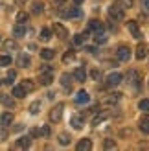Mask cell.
<instances>
[{"mask_svg":"<svg viewBox=\"0 0 149 151\" xmlns=\"http://www.w3.org/2000/svg\"><path fill=\"white\" fill-rule=\"evenodd\" d=\"M116 4L120 6V7H123V9H125V7L129 9V7H133V4H135V0H116Z\"/></svg>","mask_w":149,"mask_h":151,"instance_id":"4dcf8cb0","label":"cell"},{"mask_svg":"<svg viewBox=\"0 0 149 151\" xmlns=\"http://www.w3.org/2000/svg\"><path fill=\"white\" fill-rule=\"evenodd\" d=\"M63 111H64V103H57L55 107L50 111V120H52L54 124L61 122V118H63Z\"/></svg>","mask_w":149,"mask_h":151,"instance_id":"6da1fadb","label":"cell"},{"mask_svg":"<svg viewBox=\"0 0 149 151\" xmlns=\"http://www.w3.org/2000/svg\"><path fill=\"white\" fill-rule=\"evenodd\" d=\"M0 85H2V81H0Z\"/></svg>","mask_w":149,"mask_h":151,"instance_id":"f907efd6","label":"cell"},{"mask_svg":"<svg viewBox=\"0 0 149 151\" xmlns=\"http://www.w3.org/2000/svg\"><path fill=\"white\" fill-rule=\"evenodd\" d=\"M72 59H74V52L68 50V52H66V54L63 55V63H68V61H72Z\"/></svg>","mask_w":149,"mask_h":151,"instance_id":"b9f144b4","label":"cell"},{"mask_svg":"<svg viewBox=\"0 0 149 151\" xmlns=\"http://www.w3.org/2000/svg\"><path fill=\"white\" fill-rule=\"evenodd\" d=\"M142 6H144V9L149 13V0H142Z\"/></svg>","mask_w":149,"mask_h":151,"instance_id":"bcb514c9","label":"cell"},{"mask_svg":"<svg viewBox=\"0 0 149 151\" xmlns=\"http://www.w3.org/2000/svg\"><path fill=\"white\" fill-rule=\"evenodd\" d=\"M9 65H11L9 55H0V68H2V66H9Z\"/></svg>","mask_w":149,"mask_h":151,"instance_id":"d590c367","label":"cell"},{"mask_svg":"<svg viewBox=\"0 0 149 151\" xmlns=\"http://www.w3.org/2000/svg\"><path fill=\"white\" fill-rule=\"evenodd\" d=\"M32 11H33V15H39V13H42V4H41V2H33Z\"/></svg>","mask_w":149,"mask_h":151,"instance_id":"ab89813d","label":"cell"},{"mask_svg":"<svg viewBox=\"0 0 149 151\" xmlns=\"http://www.w3.org/2000/svg\"><path fill=\"white\" fill-rule=\"evenodd\" d=\"M57 138H59V144H61V146H68V144H70V140H72V138H70V134H66V133H61Z\"/></svg>","mask_w":149,"mask_h":151,"instance_id":"f1b7e54d","label":"cell"},{"mask_svg":"<svg viewBox=\"0 0 149 151\" xmlns=\"http://www.w3.org/2000/svg\"><path fill=\"white\" fill-rule=\"evenodd\" d=\"M120 96H122V94H118V92H114V94H109V96L105 98V103H109V105H114V103H118V100H120Z\"/></svg>","mask_w":149,"mask_h":151,"instance_id":"83f0119b","label":"cell"},{"mask_svg":"<svg viewBox=\"0 0 149 151\" xmlns=\"http://www.w3.org/2000/svg\"><path fill=\"white\" fill-rule=\"evenodd\" d=\"M59 15H63V17H68V19H74V17H79L81 11L77 9V7H68V9H61V11H59Z\"/></svg>","mask_w":149,"mask_h":151,"instance_id":"52a82bcc","label":"cell"},{"mask_svg":"<svg viewBox=\"0 0 149 151\" xmlns=\"http://www.w3.org/2000/svg\"><path fill=\"white\" fill-rule=\"evenodd\" d=\"M90 78H92V79H96V81H98V79L101 78V72H100L98 68H94V70L90 72Z\"/></svg>","mask_w":149,"mask_h":151,"instance_id":"7bdbcfd3","label":"cell"},{"mask_svg":"<svg viewBox=\"0 0 149 151\" xmlns=\"http://www.w3.org/2000/svg\"><path fill=\"white\" fill-rule=\"evenodd\" d=\"M50 39H52V29L44 28L42 32H41V41H44V42H46V41H50Z\"/></svg>","mask_w":149,"mask_h":151,"instance_id":"1f68e13d","label":"cell"},{"mask_svg":"<svg viewBox=\"0 0 149 151\" xmlns=\"http://www.w3.org/2000/svg\"><path fill=\"white\" fill-rule=\"evenodd\" d=\"M72 79H74V76L64 72V74L61 76V85H63L64 88H68V90H70V88H72Z\"/></svg>","mask_w":149,"mask_h":151,"instance_id":"4fadbf2b","label":"cell"},{"mask_svg":"<svg viewBox=\"0 0 149 151\" xmlns=\"http://www.w3.org/2000/svg\"><path fill=\"white\" fill-rule=\"evenodd\" d=\"M54 81V72H39V83L44 87H48Z\"/></svg>","mask_w":149,"mask_h":151,"instance_id":"8992f818","label":"cell"},{"mask_svg":"<svg viewBox=\"0 0 149 151\" xmlns=\"http://www.w3.org/2000/svg\"><path fill=\"white\" fill-rule=\"evenodd\" d=\"M127 83L133 87H138V72L136 70H129L127 72Z\"/></svg>","mask_w":149,"mask_h":151,"instance_id":"5bb4252c","label":"cell"},{"mask_svg":"<svg viewBox=\"0 0 149 151\" xmlns=\"http://www.w3.org/2000/svg\"><path fill=\"white\" fill-rule=\"evenodd\" d=\"M85 39H87V33H79V35H76V37H74V44H77V46H81V44L85 42Z\"/></svg>","mask_w":149,"mask_h":151,"instance_id":"d6a6232c","label":"cell"},{"mask_svg":"<svg viewBox=\"0 0 149 151\" xmlns=\"http://www.w3.org/2000/svg\"><path fill=\"white\" fill-rule=\"evenodd\" d=\"M0 103L6 105V107H9V109L15 107V100H13L11 96H7V94H0Z\"/></svg>","mask_w":149,"mask_h":151,"instance_id":"9a60e30c","label":"cell"},{"mask_svg":"<svg viewBox=\"0 0 149 151\" xmlns=\"http://www.w3.org/2000/svg\"><path fill=\"white\" fill-rule=\"evenodd\" d=\"M13 35L17 37V39L24 37V35H26V26H24V24H17V26L13 28Z\"/></svg>","mask_w":149,"mask_h":151,"instance_id":"ffe728a7","label":"cell"},{"mask_svg":"<svg viewBox=\"0 0 149 151\" xmlns=\"http://www.w3.org/2000/svg\"><path fill=\"white\" fill-rule=\"evenodd\" d=\"M127 28H129V32L133 33L135 39H140V28H138L136 20H127Z\"/></svg>","mask_w":149,"mask_h":151,"instance_id":"ba28073f","label":"cell"},{"mask_svg":"<svg viewBox=\"0 0 149 151\" xmlns=\"http://www.w3.org/2000/svg\"><path fill=\"white\" fill-rule=\"evenodd\" d=\"M88 100H90V96H88V92H85V90H79L76 94V101L77 103H88Z\"/></svg>","mask_w":149,"mask_h":151,"instance_id":"44dd1931","label":"cell"},{"mask_svg":"<svg viewBox=\"0 0 149 151\" xmlns=\"http://www.w3.org/2000/svg\"><path fill=\"white\" fill-rule=\"evenodd\" d=\"M29 144H32V138H29V137H20L17 140V147H20V149H28Z\"/></svg>","mask_w":149,"mask_h":151,"instance_id":"e0dca14e","label":"cell"},{"mask_svg":"<svg viewBox=\"0 0 149 151\" xmlns=\"http://www.w3.org/2000/svg\"><path fill=\"white\" fill-rule=\"evenodd\" d=\"M70 124H72L74 129H81V127H83V124H85V118H83V116H74Z\"/></svg>","mask_w":149,"mask_h":151,"instance_id":"cb8c5ba5","label":"cell"},{"mask_svg":"<svg viewBox=\"0 0 149 151\" xmlns=\"http://www.w3.org/2000/svg\"><path fill=\"white\" fill-rule=\"evenodd\" d=\"M94 39H96V42H98V44H103V42H107V35L103 33V32H100V33H96Z\"/></svg>","mask_w":149,"mask_h":151,"instance_id":"f35d334b","label":"cell"},{"mask_svg":"<svg viewBox=\"0 0 149 151\" xmlns=\"http://www.w3.org/2000/svg\"><path fill=\"white\" fill-rule=\"evenodd\" d=\"M17 63H19V66H22V68H28V66L32 65V59H29V55H28V54H19Z\"/></svg>","mask_w":149,"mask_h":151,"instance_id":"30bf717a","label":"cell"},{"mask_svg":"<svg viewBox=\"0 0 149 151\" xmlns=\"http://www.w3.org/2000/svg\"><path fill=\"white\" fill-rule=\"evenodd\" d=\"M118 59H120V61H129L131 59V48L122 44V46L118 48Z\"/></svg>","mask_w":149,"mask_h":151,"instance_id":"5b68a950","label":"cell"},{"mask_svg":"<svg viewBox=\"0 0 149 151\" xmlns=\"http://www.w3.org/2000/svg\"><path fill=\"white\" fill-rule=\"evenodd\" d=\"M74 79H76V81H85V78H87V72H85V68H81V66H79V68H76V70H74Z\"/></svg>","mask_w":149,"mask_h":151,"instance_id":"7402d4cb","label":"cell"},{"mask_svg":"<svg viewBox=\"0 0 149 151\" xmlns=\"http://www.w3.org/2000/svg\"><path fill=\"white\" fill-rule=\"evenodd\" d=\"M147 55V44H138V48H136V59H144Z\"/></svg>","mask_w":149,"mask_h":151,"instance_id":"603a6c76","label":"cell"},{"mask_svg":"<svg viewBox=\"0 0 149 151\" xmlns=\"http://www.w3.org/2000/svg\"><path fill=\"white\" fill-rule=\"evenodd\" d=\"M15 78H17V72H15V70H9V72H7V76H6V85H13V81H15Z\"/></svg>","mask_w":149,"mask_h":151,"instance_id":"f546056e","label":"cell"},{"mask_svg":"<svg viewBox=\"0 0 149 151\" xmlns=\"http://www.w3.org/2000/svg\"><path fill=\"white\" fill-rule=\"evenodd\" d=\"M74 2H76V4H81V2H83V0H74Z\"/></svg>","mask_w":149,"mask_h":151,"instance_id":"681fc988","label":"cell"},{"mask_svg":"<svg viewBox=\"0 0 149 151\" xmlns=\"http://www.w3.org/2000/svg\"><path fill=\"white\" fill-rule=\"evenodd\" d=\"M0 124H2L4 127L11 125V124H13V114H11V112H4V114L0 116Z\"/></svg>","mask_w":149,"mask_h":151,"instance_id":"d6986e66","label":"cell"},{"mask_svg":"<svg viewBox=\"0 0 149 151\" xmlns=\"http://www.w3.org/2000/svg\"><path fill=\"white\" fill-rule=\"evenodd\" d=\"M26 4V0H17V6H24Z\"/></svg>","mask_w":149,"mask_h":151,"instance_id":"c3c4849f","label":"cell"},{"mask_svg":"<svg viewBox=\"0 0 149 151\" xmlns=\"http://www.w3.org/2000/svg\"><path fill=\"white\" fill-rule=\"evenodd\" d=\"M138 127H140V131H142L144 134H149V114H144L142 118H140Z\"/></svg>","mask_w":149,"mask_h":151,"instance_id":"9c48e42d","label":"cell"},{"mask_svg":"<svg viewBox=\"0 0 149 151\" xmlns=\"http://www.w3.org/2000/svg\"><path fill=\"white\" fill-rule=\"evenodd\" d=\"M39 111H41V101H33L29 105V112H32V114H37Z\"/></svg>","mask_w":149,"mask_h":151,"instance_id":"74e56055","label":"cell"},{"mask_svg":"<svg viewBox=\"0 0 149 151\" xmlns=\"http://www.w3.org/2000/svg\"><path fill=\"white\" fill-rule=\"evenodd\" d=\"M88 29H90V32H94V33H100V32H103V24H101L100 20L92 19L90 22H88Z\"/></svg>","mask_w":149,"mask_h":151,"instance_id":"8fae6325","label":"cell"},{"mask_svg":"<svg viewBox=\"0 0 149 151\" xmlns=\"http://www.w3.org/2000/svg\"><path fill=\"white\" fill-rule=\"evenodd\" d=\"M107 118H109V112H105V111H101L100 114H96V116L92 118V125H94V127H98V125H100L101 122H105Z\"/></svg>","mask_w":149,"mask_h":151,"instance_id":"7c38bea8","label":"cell"},{"mask_svg":"<svg viewBox=\"0 0 149 151\" xmlns=\"http://www.w3.org/2000/svg\"><path fill=\"white\" fill-rule=\"evenodd\" d=\"M103 147L105 149H116V142L114 140H105L103 142Z\"/></svg>","mask_w":149,"mask_h":151,"instance_id":"60d3db41","label":"cell"},{"mask_svg":"<svg viewBox=\"0 0 149 151\" xmlns=\"http://www.w3.org/2000/svg\"><path fill=\"white\" fill-rule=\"evenodd\" d=\"M120 83H122V74L120 72H112V74H109L105 78V85L107 87H116V85H120Z\"/></svg>","mask_w":149,"mask_h":151,"instance_id":"3957f363","label":"cell"},{"mask_svg":"<svg viewBox=\"0 0 149 151\" xmlns=\"http://www.w3.org/2000/svg\"><path fill=\"white\" fill-rule=\"evenodd\" d=\"M4 48H6L7 52H15V50L19 48V44H17V41L9 39V41H6V42H4Z\"/></svg>","mask_w":149,"mask_h":151,"instance_id":"484cf974","label":"cell"},{"mask_svg":"<svg viewBox=\"0 0 149 151\" xmlns=\"http://www.w3.org/2000/svg\"><path fill=\"white\" fill-rule=\"evenodd\" d=\"M20 85H22V88L26 90V94H28V92H33V90H35V83H33L32 79H24Z\"/></svg>","mask_w":149,"mask_h":151,"instance_id":"d4e9b609","label":"cell"},{"mask_svg":"<svg viewBox=\"0 0 149 151\" xmlns=\"http://www.w3.org/2000/svg\"><path fill=\"white\" fill-rule=\"evenodd\" d=\"M54 33L59 37V39H66V37H68V29H66L61 22H55L54 24Z\"/></svg>","mask_w":149,"mask_h":151,"instance_id":"277c9868","label":"cell"},{"mask_svg":"<svg viewBox=\"0 0 149 151\" xmlns=\"http://www.w3.org/2000/svg\"><path fill=\"white\" fill-rule=\"evenodd\" d=\"M85 50L88 52V54H96V52H98V48H96V46H85Z\"/></svg>","mask_w":149,"mask_h":151,"instance_id":"f6af8a7d","label":"cell"},{"mask_svg":"<svg viewBox=\"0 0 149 151\" xmlns=\"http://www.w3.org/2000/svg\"><path fill=\"white\" fill-rule=\"evenodd\" d=\"M37 134H39V137H50V127L42 125L41 129H37Z\"/></svg>","mask_w":149,"mask_h":151,"instance_id":"8d00e7d4","label":"cell"},{"mask_svg":"<svg viewBox=\"0 0 149 151\" xmlns=\"http://www.w3.org/2000/svg\"><path fill=\"white\" fill-rule=\"evenodd\" d=\"M92 149V140H88V138H83L77 144V151H90Z\"/></svg>","mask_w":149,"mask_h":151,"instance_id":"2e32d148","label":"cell"},{"mask_svg":"<svg viewBox=\"0 0 149 151\" xmlns=\"http://www.w3.org/2000/svg\"><path fill=\"white\" fill-rule=\"evenodd\" d=\"M138 109L144 111V112H149V100H140L138 101Z\"/></svg>","mask_w":149,"mask_h":151,"instance_id":"836d02e7","label":"cell"},{"mask_svg":"<svg viewBox=\"0 0 149 151\" xmlns=\"http://www.w3.org/2000/svg\"><path fill=\"white\" fill-rule=\"evenodd\" d=\"M41 57L44 59V61H50V59H54V57H55V50H52V48H44V50H41Z\"/></svg>","mask_w":149,"mask_h":151,"instance_id":"ac0fdd59","label":"cell"},{"mask_svg":"<svg viewBox=\"0 0 149 151\" xmlns=\"http://www.w3.org/2000/svg\"><path fill=\"white\" fill-rule=\"evenodd\" d=\"M39 72H54V66H50V65H42L41 68H39Z\"/></svg>","mask_w":149,"mask_h":151,"instance_id":"ee69618b","label":"cell"},{"mask_svg":"<svg viewBox=\"0 0 149 151\" xmlns=\"http://www.w3.org/2000/svg\"><path fill=\"white\" fill-rule=\"evenodd\" d=\"M54 2H55L57 6H63V4H64V0H54Z\"/></svg>","mask_w":149,"mask_h":151,"instance_id":"7dc6e473","label":"cell"},{"mask_svg":"<svg viewBox=\"0 0 149 151\" xmlns=\"http://www.w3.org/2000/svg\"><path fill=\"white\" fill-rule=\"evenodd\" d=\"M13 98H24L26 96V90L22 88V85H19V87H13V94H11Z\"/></svg>","mask_w":149,"mask_h":151,"instance_id":"4316f807","label":"cell"},{"mask_svg":"<svg viewBox=\"0 0 149 151\" xmlns=\"http://www.w3.org/2000/svg\"><path fill=\"white\" fill-rule=\"evenodd\" d=\"M109 15H110V19H112V20H123V19H125L123 7H120L118 4H114V6L109 9Z\"/></svg>","mask_w":149,"mask_h":151,"instance_id":"7a4b0ae2","label":"cell"},{"mask_svg":"<svg viewBox=\"0 0 149 151\" xmlns=\"http://www.w3.org/2000/svg\"><path fill=\"white\" fill-rule=\"evenodd\" d=\"M17 22H19V24H26V22H28V13H24V11L17 13Z\"/></svg>","mask_w":149,"mask_h":151,"instance_id":"e575fe53","label":"cell"}]
</instances>
